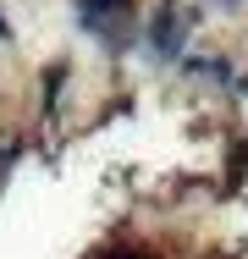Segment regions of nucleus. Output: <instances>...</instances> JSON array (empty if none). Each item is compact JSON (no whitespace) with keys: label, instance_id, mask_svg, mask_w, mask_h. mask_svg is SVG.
<instances>
[{"label":"nucleus","instance_id":"2","mask_svg":"<svg viewBox=\"0 0 248 259\" xmlns=\"http://www.w3.org/2000/svg\"><path fill=\"white\" fill-rule=\"evenodd\" d=\"M149 39H154V50H160V55H177V50H182V22H177V6H171V0L154 11Z\"/></svg>","mask_w":248,"mask_h":259},{"label":"nucleus","instance_id":"4","mask_svg":"<svg viewBox=\"0 0 248 259\" xmlns=\"http://www.w3.org/2000/svg\"><path fill=\"white\" fill-rule=\"evenodd\" d=\"M0 33H6V22H0Z\"/></svg>","mask_w":248,"mask_h":259},{"label":"nucleus","instance_id":"1","mask_svg":"<svg viewBox=\"0 0 248 259\" xmlns=\"http://www.w3.org/2000/svg\"><path fill=\"white\" fill-rule=\"evenodd\" d=\"M83 28L99 33L105 45H127V22H133V0H77Z\"/></svg>","mask_w":248,"mask_h":259},{"label":"nucleus","instance_id":"3","mask_svg":"<svg viewBox=\"0 0 248 259\" xmlns=\"http://www.w3.org/2000/svg\"><path fill=\"white\" fill-rule=\"evenodd\" d=\"M116 259H138V254H116Z\"/></svg>","mask_w":248,"mask_h":259}]
</instances>
